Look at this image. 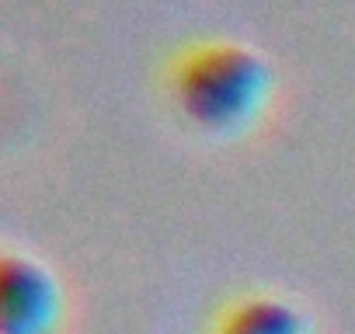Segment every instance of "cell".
Returning <instances> with one entry per match:
<instances>
[{
	"mask_svg": "<svg viewBox=\"0 0 355 334\" xmlns=\"http://www.w3.org/2000/svg\"><path fill=\"white\" fill-rule=\"evenodd\" d=\"M213 334H310V320L296 303L272 292H254L234 299L220 313Z\"/></svg>",
	"mask_w": 355,
	"mask_h": 334,
	"instance_id": "cell-3",
	"label": "cell"
},
{
	"mask_svg": "<svg viewBox=\"0 0 355 334\" xmlns=\"http://www.w3.org/2000/svg\"><path fill=\"white\" fill-rule=\"evenodd\" d=\"M167 98L185 125L213 139L244 136L272 98L268 60L234 39L185 46L167 67Z\"/></svg>",
	"mask_w": 355,
	"mask_h": 334,
	"instance_id": "cell-1",
	"label": "cell"
},
{
	"mask_svg": "<svg viewBox=\"0 0 355 334\" xmlns=\"http://www.w3.org/2000/svg\"><path fill=\"white\" fill-rule=\"evenodd\" d=\"M63 324L60 279L32 254L8 251L0 258V331L56 334Z\"/></svg>",
	"mask_w": 355,
	"mask_h": 334,
	"instance_id": "cell-2",
	"label": "cell"
}]
</instances>
